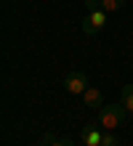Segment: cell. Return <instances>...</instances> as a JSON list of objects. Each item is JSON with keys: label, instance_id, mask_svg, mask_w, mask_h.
<instances>
[{"label": "cell", "instance_id": "obj_8", "mask_svg": "<svg viewBox=\"0 0 133 146\" xmlns=\"http://www.w3.org/2000/svg\"><path fill=\"white\" fill-rule=\"evenodd\" d=\"M45 141H48V146H75V141L69 138V135H64V138H56V135H45Z\"/></svg>", "mask_w": 133, "mask_h": 146}, {"label": "cell", "instance_id": "obj_1", "mask_svg": "<svg viewBox=\"0 0 133 146\" xmlns=\"http://www.w3.org/2000/svg\"><path fill=\"white\" fill-rule=\"evenodd\" d=\"M130 114V111L125 109V104H106L99 109V125H101V130H117V127H122V122H125V117Z\"/></svg>", "mask_w": 133, "mask_h": 146}, {"label": "cell", "instance_id": "obj_7", "mask_svg": "<svg viewBox=\"0 0 133 146\" xmlns=\"http://www.w3.org/2000/svg\"><path fill=\"white\" fill-rule=\"evenodd\" d=\"M122 5H125V0H101V11L104 13H114V11H120Z\"/></svg>", "mask_w": 133, "mask_h": 146}, {"label": "cell", "instance_id": "obj_9", "mask_svg": "<svg viewBox=\"0 0 133 146\" xmlns=\"http://www.w3.org/2000/svg\"><path fill=\"white\" fill-rule=\"evenodd\" d=\"M101 146H120V138H117L112 130H104V135H101Z\"/></svg>", "mask_w": 133, "mask_h": 146}, {"label": "cell", "instance_id": "obj_10", "mask_svg": "<svg viewBox=\"0 0 133 146\" xmlns=\"http://www.w3.org/2000/svg\"><path fill=\"white\" fill-rule=\"evenodd\" d=\"M83 5H85V13L88 11H99V8H101V0H83Z\"/></svg>", "mask_w": 133, "mask_h": 146}, {"label": "cell", "instance_id": "obj_2", "mask_svg": "<svg viewBox=\"0 0 133 146\" xmlns=\"http://www.w3.org/2000/svg\"><path fill=\"white\" fill-rule=\"evenodd\" d=\"M80 27H83V35H88V37H93V35H99V32L106 27V13L101 11H88L85 13V19L80 21Z\"/></svg>", "mask_w": 133, "mask_h": 146}, {"label": "cell", "instance_id": "obj_6", "mask_svg": "<svg viewBox=\"0 0 133 146\" xmlns=\"http://www.w3.org/2000/svg\"><path fill=\"white\" fill-rule=\"evenodd\" d=\"M122 104H125V109L133 114V82L122 85Z\"/></svg>", "mask_w": 133, "mask_h": 146}, {"label": "cell", "instance_id": "obj_5", "mask_svg": "<svg viewBox=\"0 0 133 146\" xmlns=\"http://www.w3.org/2000/svg\"><path fill=\"white\" fill-rule=\"evenodd\" d=\"M101 101H104L101 90H99V88H91V85H88V90L83 93V104H85L88 109H101Z\"/></svg>", "mask_w": 133, "mask_h": 146}, {"label": "cell", "instance_id": "obj_4", "mask_svg": "<svg viewBox=\"0 0 133 146\" xmlns=\"http://www.w3.org/2000/svg\"><path fill=\"white\" fill-rule=\"evenodd\" d=\"M101 135L104 130L96 125H85L83 133H80V141H83V146H101Z\"/></svg>", "mask_w": 133, "mask_h": 146}, {"label": "cell", "instance_id": "obj_3", "mask_svg": "<svg viewBox=\"0 0 133 146\" xmlns=\"http://www.w3.org/2000/svg\"><path fill=\"white\" fill-rule=\"evenodd\" d=\"M61 85H64V90L72 93V96H83V93L88 90V77L83 72H69Z\"/></svg>", "mask_w": 133, "mask_h": 146}, {"label": "cell", "instance_id": "obj_11", "mask_svg": "<svg viewBox=\"0 0 133 146\" xmlns=\"http://www.w3.org/2000/svg\"><path fill=\"white\" fill-rule=\"evenodd\" d=\"M35 146H48V141H45V138H43V141H37V143H35Z\"/></svg>", "mask_w": 133, "mask_h": 146}]
</instances>
